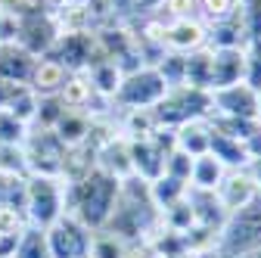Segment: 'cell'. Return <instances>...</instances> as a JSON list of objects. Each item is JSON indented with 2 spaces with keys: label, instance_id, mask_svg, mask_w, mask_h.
Segmentation results:
<instances>
[{
  "label": "cell",
  "instance_id": "6da1fadb",
  "mask_svg": "<svg viewBox=\"0 0 261 258\" xmlns=\"http://www.w3.org/2000/svg\"><path fill=\"white\" fill-rule=\"evenodd\" d=\"M118 190H121V180L96 168L84 180L65 184V212H72L90 230H103L118 202Z\"/></svg>",
  "mask_w": 261,
  "mask_h": 258
},
{
  "label": "cell",
  "instance_id": "7a4b0ae2",
  "mask_svg": "<svg viewBox=\"0 0 261 258\" xmlns=\"http://www.w3.org/2000/svg\"><path fill=\"white\" fill-rule=\"evenodd\" d=\"M62 212H65V180L28 174L25 177V218L31 227L47 230Z\"/></svg>",
  "mask_w": 261,
  "mask_h": 258
},
{
  "label": "cell",
  "instance_id": "3957f363",
  "mask_svg": "<svg viewBox=\"0 0 261 258\" xmlns=\"http://www.w3.org/2000/svg\"><path fill=\"white\" fill-rule=\"evenodd\" d=\"M165 93H168V84H165V78L159 75V69L155 66H143L140 72L121 78V87L115 90L112 103H115V112H124V109H152Z\"/></svg>",
  "mask_w": 261,
  "mask_h": 258
},
{
  "label": "cell",
  "instance_id": "277c9868",
  "mask_svg": "<svg viewBox=\"0 0 261 258\" xmlns=\"http://www.w3.org/2000/svg\"><path fill=\"white\" fill-rule=\"evenodd\" d=\"M255 246H261V196L227 218V224L221 227V237H218V252L224 258L255 249Z\"/></svg>",
  "mask_w": 261,
  "mask_h": 258
},
{
  "label": "cell",
  "instance_id": "5b68a950",
  "mask_svg": "<svg viewBox=\"0 0 261 258\" xmlns=\"http://www.w3.org/2000/svg\"><path fill=\"white\" fill-rule=\"evenodd\" d=\"M44 234H47L50 258H90L93 230L81 224L72 212H62Z\"/></svg>",
  "mask_w": 261,
  "mask_h": 258
},
{
  "label": "cell",
  "instance_id": "8992f818",
  "mask_svg": "<svg viewBox=\"0 0 261 258\" xmlns=\"http://www.w3.org/2000/svg\"><path fill=\"white\" fill-rule=\"evenodd\" d=\"M28 174H44V177H62V159L65 146L53 131H41V127H28V137L22 143Z\"/></svg>",
  "mask_w": 261,
  "mask_h": 258
},
{
  "label": "cell",
  "instance_id": "52a82bcc",
  "mask_svg": "<svg viewBox=\"0 0 261 258\" xmlns=\"http://www.w3.org/2000/svg\"><path fill=\"white\" fill-rule=\"evenodd\" d=\"M59 38V28L53 22V13L50 10H41V13H31V16H22L19 19V38H16V47H22L28 56H47L53 50Z\"/></svg>",
  "mask_w": 261,
  "mask_h": 258
},
{
  "label": "cell",
  "instance_id": "ba28073f",
  "mask_svg": "<svg viewBox=\"0 0 261 258\" xmlns=\"http://www.w3.org/2000/svg\"><path fill=\"white\" fill-rule=\"evenodd\" d=\"M208 93H212V115L258 121V90L249 87L246 81L221 87V90H208Z\"/></svg>",
  "mask_w": 261,
  "mask_h": 258
},
{
  "label": "cell",
  "instance_id": "9c48e42d",
  "mask_svg": "<svg viewBox=\"0 0 261 258\" xmlns=\"http://www.w3.org/2000/svg\"><path fill=\"white\" fill-rule=\"evenodd\" d=\"M162 44H165L168 53L187 56V53H193V50H199V47L208 44V28H205V22H199L196 16L174 19V22L165 25V38H162Z\"/></svg>",
  "mask_w": 261,
  "mask_h": 258
},
{
  "label": "cell",
  "instance_id": "30bf717a",
  "mask_svg": "<svg viewBox=\"0 0 261 258\" xmlns=\"http://www.w3.org/2000/svg\"><path fill=\"white\" fill-rule=\"evenodd\" d=\"M215 196H218L221 209L227 212V218H230L233 212H240V209H246L249 202H255L261 193H258L255 180L249 177V171L240 168V171H227V174H224L221 187L215 190Z\"/></svg>",
  "mask_w": 261,
  "mask_h": 258
},
{
  "label": "cell",
  "instance_id": "8fae6325",
  "mask_svg": "<svg viewBox=\"0 0 261 258\" xmlns=\"http://www.w3.org/2000/svg\"><path fill=\"white\" fill-rule=\"evenodd\" d=\"M246 81V50H212V90Z\"/></svg>",
  "mask_w": 261,
  "mask_h": 258
},
{
  "label": "cell",
  "instance_id": "7c38bea8",
  "mask_svg": "<svg viewBox=\"0 0 261 258\" xmlns=\"http://www.w3.org/2000/svg\"><path fill=\"white\" fill-rule=\"evenodd\" d=\"M127 149H130V165H134V174L143 177L146 184L165 174V152L159 149V143L149 137V140H127Z\"/></svg>",
  "mask_w": 261,
  "mask_h": 258
},
{
  "label": "cell",
  "instance_id": "4fadbf2b",
  "mask_svg": "<svg viewBox=\"0 0 261 258\" xmlns=\"http://www.w3.org/2000/svg\"><path fill=\"white\" fill-rule=\"evenodd\" d=\"M208 140H212V127L208 118H190L184 124L174 127V143L180 152H187L190 159H199L208 152Z\"/></svg>",
  "mask_w": 261,
  "mask_h": 258
},
{
  "label": "cell",
  "instance_id": "5bb4252c",
  "mask_svg": "<svg viewBox=\"0 0 261 258\" xmlns=\"http://www.w3.org/2000/svg\"><path fill=\"white\" fill-rule=\"evenodd\" d=\"M96 168L103 174L115 177V180H127L134 174V165H130V149L124 137H115L112 143H106L100 152H96Z\"/></svg>",
  "mask_w": 261,
  "mask_h": 258
},
{
  "label": "cell",
  "instance_id": "9a60e30c",
  "mask_svg": "<svg viewBox=\"0 0 261 258\" xmlns=\"http://www.w3.org/2000/svg\"><path fill=\"white\" fill-rule=\"evenodd\" d=\"M65 78H69V72H65L56 59L41 56V59H35V66H31L28 87L35 90L38 96H56V93H59V87L65 84Z\"/></svg>",
  "mask_w": 261,
  "mask_h": 258
},
{
  "label": "cell",
  "instance_id": "2e32d148",
  "mask_svg": "<svg viewBox=\"0 0 261 258\" xmlns=\"http://www.w3.org/2000/svg\"><path fill=\"white\" fill-rule=\"evenodd\" d=\"M187 199H190V205H193V215H196V224H205V227H212V230H218L221 234V227L227 224V212L221 209V202H218V196L215 193H208V190H187Z\"/></svg>",
  "mask_w": 261,
  "mask_h": 258
},
{
  "label": "cell",
  "instance_id": "e0dca14e",
  "mask_svg": "<svg viewBox=\"0 0 261 258\" xmlns=\"http://www.w3.org/2000/svg\"><path fill=\"white\" fill-rule=\"evenodd\" d=\"M208 127H212V124H208ZM208 152L218 159V162H221L227 171H240V168H246V165L252 162V159H249V149H246V143L230 140V137H224V134H218V131H212Z\"/></svg>",
  "mask_w": 261,
  "mask_h": 258
},
{
  "label": "cell",
  "instance_id": "ac0fdd59",
  "mask_svg": "<svg viewBox=\"0 0 261 258\" xmlns=\"http://www.w3.org/2000/svg\"><path fill=\"white\" fill-rule=\"evenodd\" d=\"M31 66H35V56H28L22 47H16V44L0 47V78H4V81L28 84Z\"/></svg>",
  "mask_w": 261,
  "mask_h": 258
},
{
  "label": "cell",
  "instance_id": "d6986e66",
  "mask_svg": "<svg viewBox=\"0 0 261 258\" xmlns=\"http://www.w3.org/2000/svg\"><path fill=\"white\" fill-rule=\"evenodd\" d=\"M184 84L196 90H212V47H199L184 56Z\"/></svg>",
  "mask_w": 261,
  "mask_h": 258
},
{
  "label": "cell",
  "instance_id": "ffe728a7",
  "mask_svg": "<svg viewBox=\"0 0 261 258\" xmlns=\"http://www.w3.org/2000/svg\"><path fill=\"white\" fill-rule=\"evenodd\" d=\"M118 127L124 140H149L159 131V121L152 109H124L118 112Z\"/></svg>",
  "mask_w": 261,
  "mask_h": 258
},
{
  "label": "cell",
  "instance_id": "44dd1931",
  "mask_svg": "<svg viewBox=\"0 0 261 258\" xmlns=\"http://www.w3.org/2000/svg\"><path fill=\"white\" fill-rule=\"evenodd\" d=\"M246 31H243V19H240V10L224 19L218 25H208V44L212 50H233V47H246Z\"/></svg>",
  "mask_w": 261,
  "mask_h": 258
},
{
  "label": "cell",
  "instance_id": "7402d4cb",
  "mask_svg": "<svg viewBox=\"0 0 261 258\" xmlns=\"http://www.w3.org/2000/svg\"><path fill=\"white\" fill-rule=\"evenodd\" d=\"M87 131H90V115L84 109H65L62 118L56 121L53 134L62 140V146H78L87 140Z\"/></svg>",
  "mask_w": 261,
  "mask_h": 258
},
{
  "label": "cell",
  "instance_id": "603a6c76",
  "mask_svg": "<svg viewBox=\"0 0 261 258\" xmlns=\"http://www.w3.org/2000/svg\"><path fill=\"white\" fill-rule=\"evenodd\" d=\"M224 174H227V168L218 162L212 152H205V156H199V159H193L190 187H193V190H208V193H215V190L221 187Z\"/></svg>",
  "mask_w": 261,
  "mask_h": 258
},
{
  "label": "cell",
  "instance_id": "cb8c5ba5",
  "mask_svg": "<svg viewBox=\"0 0 261 258\" xmlns=\"http://www.w3.org/2000/svg\"><path fill=\"white\" fill-rule=\"evenodd\" d=\"M59 103L65 109H87L90 96H93V87H90V78L87 72H69V78H65V84L59 87Z\"/></svg>",
  "mask_w": 261,
  "mask_h": 258
},
{
  "label": "cell",
  "instance_id": "d4e9b609",
  "mask_svg": "<svg viewBox=\"0 0 261 258\" xmlns=\"http://www.w3.org/2000/svg\"><path fill=\"white\" fill-rule=\"evenodd\" d=\"M87 72V78H90V87H93V93H100V96H115V90L121 87V72H118V66L112 59H100V62H93V66H87L84 69Z\"/></svg>",
  "mask_w": 261,
  "mask_h": 258
},
{
  "label": "cell",
  "instance_id": "484cf974",
  "mask_svg": "<svg viewBox=\"0 0 261 258\" xmlns=\"http://www.w3.org/2000/svg\"><path fill=\"white\" fill-rule=\"evenodd\" d=\"M187 190H190L187 180H177V177H171V174H162V177L149 180V199H152L155 212H162V209L174 205L177 199H184Z\"/></svg>",
  "mask_w": 261,
  "mask_h": 258
},
{
  "label": "cell",
  "instance_id": "4316f807",
  "mask_svg": "<svg viewBox=\"0 0 261 258\" xmlns=\"http://www.w3.org/2000/svg\"><path fill=\"white\" fill-rule=\"evenodd\" d=\"M159 221H162V227L171 230V234H187L193 224H196V215H193L190 199L184 196V199H177L174 205L162 209V212H159Z\"/></svg>",
  "mask_w": 261,
  "mask_h": 258
},
{
  "label": "cell",
  "instance_id": "83f0119b",
  "mask_svg": "<svg viewBox=\"0 0 261 258\" xmlns=\"http://www.w3.org/2000/svg\"><path fill=\"white\" fill-rule=\"evenodd\" d=\"M237 10H240V0H196V19L205 22V28L230 19Z\"/></svg>",
  "mask_w": 261,
  "mask_h": 258
},
{
  "label": "cell",
  "instance_id": "f1b7e54d",
  "mask_svg": "<svg viewBox=\"0 0 261 258\" xmlns=\"http://www.w3.org/2000/svg\"><path fill=\"white\" fill-rule=\"evenodd\" d=\"M13 258H50V246H47V234L41 227H28L19 237V249Z\"/></svg>",
  "mask_w": 261,
  "mask_h": 258
},
{
  "label": "cell",
  "instance_id": "f546056e",
  "mask_svg": "<svg viewBox=\"0 0 261 258\" xmlns=\"http://www.w3.org/2000/svg\"><path fill=\"white\" fill-rule=\"evenodd\" d=\"M38 103H41V96L25 84V87L13 96V100H10L7 112H10V115H16L22 124H28V127H31V121H35V115H38Z\"/></svg>",
  "mask_w": 261,
  "mask_h": 258
},
{
  "label": "cell",
  "instance_id": "4dcf8cb0",
  "mask_svg": "<svg viewBox=\"0 0 261 258\" xmlns=\"http://www.w3.org/2000/svg\"><path fill=\"white\" fill-rule=\"evenodd\" d=\"M124 240L109 234V230H93V246H90V258H124Z\"/></svg>",
  "mask_w": 261,
  "mask_h": 258
},
{
  "label": "cell",
  "instance_id": "1f68e13d",
  "mask_svg": "<svg viewBox=\"0 0 261 258\" xmlns=\"http://www.w3.org/2000/svg\"><path fill=\"white\" fill-rule=\"evenodd\" d=\"M0 174L10 177H28V162H25V149L0 143Z\"/></svg>",
  "mask_w": 261,
  "mask_h": 258
},
{
  "label": "cell",
  "instance_id": "d6a6232c",
  "mask_svg": "<svg viewBox=\"0 0 261 258\" xmlns=\"http://www.w3.org/2000/svg\"><path fill=\"white\" fill-rule=\"evenodd\" d=\"M28 137V124H22L16 115H10L7 109H0V143L10 146H22Z\"/></svg>",
  "mask_w": 261,
  "mask_h": 258
},
{
  "label": "cell",
  "instance_id": "836d02e7",
  "mask_svg": "<svg viewBox=\"0 0 261 258\" xmlns=\"http://www.w3.org/2000/svg\"><path fill=\"white\" fill-rule=\"evenodd\" d=\"M240 19H243L246 41H258L261 38V0H240Z\"/></svg>",
  "mask_w": 261,
  "mask_h": 258
},
{
  "label": "cell",
  "instance_id": "e575fe53",
  "mask_svg": "<svg viewBox=\"0 0 261 258\" xmlns=\"http://www.w3.org/2000/svg\"><path fill=\"white\" fill-rule=\"evenodd\" d=\"M159 75L165 78V84H168V90L171 87H180L184 84V56L180 53H165L159 59Z\"/></svg>",
  "mask_w": 261,
  "mask_h": 258
},
{
  "label": "cell",
  "instance_id": "d590c367",
  "mask_svg": "<svg viewBox=\"0 0 261 258\" xmlns=\"http://www.w3.org/2000/svg\"><path fill=\"white\" fill-rule=\"evenodd\" d=\"M243 50H246V84L258 90L261 87V38L249 41Z\"/></svg>",
  "mask_w": 261,
  "mask_h": 258
},
{
  "label": "cell",
  "instance_id": "8d00e7d4",
  "mask_svg": "<svg viewBox=\"0 0 261 258\" xmlns=\"http://www.w3.org/2000/svg\"><path fill=\"white\" fill-rule=\"evenodd\" d=\"M190 171H193V159H190L187 152L171 149V152L165 156V174H171V177H177V180H187V184H190Z\"/></svg>",
  "mask_w": 261,
  "mask_h": 258
},
{
  "label": "cell",
  "instance_id": "74e56055",
  "mask_svg": "<svg viewBox=\"0 0 261 258\" xmlns=\"http://www.w3.org/2000/svg\"><path fill=\"white\" fill-rule=\"evenodd\" d=\"M155 16H162L165 22L190 19V16H196V0H165V4L155 10Z\"/></svg>",
  "mask_w": 261,
  "mask_h": 258
},
{
  "label": "cell",
  "instance_id": "f35d334b",
  "mask_svg": "<svg viewBox=\"0 0 261 258\" xmlns=\"http://www.w3.org/2000/svg\"><path fill=\"white\" fill-rule=\"evenodd\" d=\"M25 227H28L25 212L10 209V205H0V234H22Z\"/></svg>",
  "mask_w": 261,
  "mask_h": 258
},
{
  "label": "cell",
  "instance_id": "ab89813d",
  "mask_svg": "<svg viewBox=\"0 0 261 258\" xmlns=\"http://www.w3.org/2000/svg\"><path fill=\"white\" fill-rule=\"evenodd\" d=\"M165 0H130V19H140V16H152Z\"/></svg>",
  "mask_w": 261,
  "mask_h": 258
},
{
  "label": "cell",
  "instance_id": "60d3db41",
  "mask_svg": "<svg viewBox=\"0 0 261 258\" xmlns=\"http://www.w3.org/2000/svg\"><path fill=\"white\" fill-rule=\"evenodd\" d=\"M246 171H249V177L255 180V187H258V193H261V159H252V162L246 165Z\"/></svg>",
  "mask_w": 261,
  "mask_h": 258
},
{
  "label": "cell",
  "instance_id": "b9f144b4",
  "mask_svg": "<svg viewBox=\"0 0 261 258\" xmlns=\"http://www.w3.org/2000/svg\"><path fill=\"white\" fill-rule=\"evenodd\" d=\"M230 258H261V246H255V249H246V252H237V255H230Z\"/></svg>",
  "mask_w": 261,
  "mask_h": 258
},
{
  "label": "cell",
  "instance_id": "7bdbcfd3",
  "mask_svg": "<svg viewBox=\"0 0 261 258\" xmlns=\"http://www.w3.org/2000/svg\"><path fill=\"white\" fill-rule=\"evenodd\" d=\"M190 258H224V255H221L218 249H208V252H193Z\"/></svg>",
  "mask_w": 261,
  "mask_h": 258
},
{
  "label": "cell",
  "instance_id": "ee69618b",
  "mask_svg": "<svg viewBox=\"0 0 261 258\" xmlns=\"http://www.w3.org/2000/svg\"><path fill=\"white\" fill-rule=\"evenodd\" d=\"M41 4H44L47 10H56V7H62V4H69V0H41Z\"/></svg>",
  "mask_w": 261,
  "mask_h": 258
},
{
  "label": "cell",
  "instance_id": "f6af8a7d",
  "mask_svg": "<svg viewBox=\"0 0 261 258\" xmlns=\"http://www.w3.org/2000/svg\"><path fill=\"white\" fill-rule=\"evenodd\" d=\"M69 4H75V7H87L90 0H69Z\"/></svg>",
  "mask_w": 261,
  "mask_h": 258
},
{
  "label": "cell",
  "instance_id": "bcb514c9",
  "mask_svg": "<svg viewBox=\"0 0 261 258\" xmlns=\"http://www.w3.org/2000/svg\"><path fill=\"white\" fill-rule=\"evenodd\" d=\"M258 121H261V87H258Z\"/></svg>",
  "mask_w": 261,
  "mask_h": 258
},
{
  "label": "cell",
  "instance_id": "7dc6e473",
  "mask_svg": "<svg viewBox=\"0 0 261 258\" xmlns=\"http://www.w3.org/2000/svg\"><path fill=\"white\" fill-rule=\"evenodd\" d=\"M171 258H190V255H187V252H180V255H171Z\"/></svg>",
  "mask_w": 261,
  "mask_h": 258
}]
</instances>
